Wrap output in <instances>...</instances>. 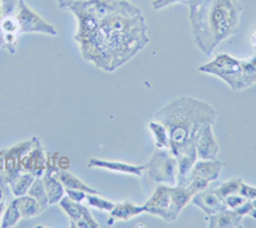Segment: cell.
<instances>
[{"instance_id": "6da1fadb", "label": "cell", "mask_w": 256, "mask_h": 228, "mask_svg": "<svg viewBox=\"0 0 256 228\" xmlns=\"http://www.w3.org/2000/svg\"><path fill=\"white\" fill-rule=\"evenodd\" d=\"M76 18L82 59L113 74L150 42L141 8L130 0H56Z\"/></svg>"}, {"instance_id": "7a4b0ae2", "label": "cell", "mask_w": 256, "mask_h": 228, "mask_svg": "<svg viewBox=\"0 0 256 228\" xmlns=\"http://www.w3.org/2000/svg\"><path fill=\"white\" fill-rule=\"evenodd\" d=\"M182 4L188 8L192 40L205 56L238 32L242 6L238 0H154L152 6L162 10Z\"/></svg>"}, {"instance_id": "3957f363", "label": "cell", "mask_w": 256, "mask_h": 228, "mask_svg": "<svg viewBox=\"0 0 256 228\" xmlns=\"http://www.w3.org/2000/svg\"><path fill=\"white\" fill-rule=\"evenodd\" d=\"M154 120L163 123L170 138V152L177 154L184 148L194 144L196 134L208 124L218 120V110L205 100L195 96L176 98L158 109Z\"/></svg>"}, {"instance_id": "277c9868", "label": "cell", "mask_w": 256, "mask_h": 228, "mask_svg": "<svg viewBox=\"0 0 256 228\" xmlns=\"http://www.w3.org/2000/svg\"><path fill=\"white\" fill-rule=\"evenodd\" d=\"M198 70L218 77L230 90L240 92L256 84V56L238 59L228 53H220L212 60L200 66Z\"/></svg>"}, {"instance_id": "5b68a950", "label": "cell", "mask_w": 256, "mask_h": 228, "mask_svg": "<svg viewBox=\"0 0 256 228\" xmlns=\"http://www.w3.org/2000/svg\"><path fill=\"white\" fill-rule=\"evenodd\" d=\"M144 166V174H146L148 181L154 186L177 184V159L170 150L155 149Z\"/></svg>"}, {"instance_id": "8992f818", "label": "cell", "mask_w": 256, "mask_h": 228, "mask_svg": "<svg viewBox=\"0 0 256 228\" xmlns=\"http://www.w3.org/2000/svg\"><path fill=\"white\" fill-rule=\"evenodd\" d=\"M16 17L20 22L22 35L24 34H44V35L50 36L58 35L56 26L41 17L34 9L30 8L26 0H18Z\"/></svg>"}, {"instance_id": "52a82bcc", "label": "cell", "mask_w": 256, "mask_h": 228, "mask_svg": "<svg viewBox=\"0 0 256 228\" xmlns=\"http://www.w3.org/2000/svg\"><path fill=\"white\" fill-rule=\"evenodd\" d=\"M146 213L159 216L166 222H176L178 216L174 214L172 204V186L169 184H158L154 191L144 204Z\"/></svg>"}, {"instance_id": "ba28073f", "label": "cell", "mask_w": 256, "mask_h": 228, "mask_svg": "<svg viewBox=\"0 0 256 228\" xmlns=\"http://www.w3.org/2000/svg\"><path fill=\"white\" fill-rule=\"evenodd\" d=\"M223 168L224 163L218 159H209V160L198 159L190 173L187 184H195L198 188H209L210 184L218 181Z\"/></svg>"}, {"instance_id": "9c48e42d", "label": "cell", "mask_w": 256, "mask_h": 228, "mask_svg": "<svg viewBox=\"0 0 256 228\" xmlns=\"http://www.w3.org/2000/svg\"><path fill=\"white\" fill-rule=\"evenodd\" d=\"M62 210L67 214L70 220V227L78 228H99L100 224L95 220L88 208L82 202L70 199L67 195L58 202Z\"/></svg>"}, {"instance_id": "30bf717a", "label": "cell", "mask_w": 256, "mask_h": 228, "mask_svg": "<svg viewBox=\"0 0 256 228\" xmlns=\"http://www.w3.org/2000/svg\"><path fill=\"white\" fill-rule=\"evenodd\" d=\"M36 138H31L28 140L20 141L14 144L13 146L4 149V177L8 184L13 177L20 173V162L24 155L31 150L35 144Z\"/></svg>"}, {"instance_id": "8fae6325", "label": "cell", "mask_w": 256, "mask_h": 228, "mask_svg": "<svg viewBox=\"0 0 256 228\" xmlns=\"http://www.w3.org/2000/svg\"><path fill=\"white\" fill-rule=\"evenodd\" d=\"M49 156L45 152L44 146L38 138H35V144L20 162V172H28L35 177H42L48 170Z\"/></svg>"}, {"instance_id": "7c38bea8", "label": "cell", "mask_w": 256, "mask_h": 228, "mask_svg": "<svg viewBox=\"0 0 256 228\" xmlns=\"http://www.w3.org/2000/svg\"><path fill=\"white\" fill-rule=\"evenodd\" d=\"M194 144H195L198 159L209 160V159L218 158L220 152V145L212 131V124H208L204 128H201L196 134Z\"/></svg>"}, {"instance_id": "4fadbf2b", "label": "cell", "mask_w": 256, "mask_h": 228, "mask_svg": "<svg viewBox=\"0 0 256 228\" xmlns=\"http://www.w3.org/2000/svg\"><path fill=\"white\" fill-rule=\"evenodd\" d=\"M22 35L20 26L16 14L2 16L0 18V48L8 53L14 54L17 52L18 38Z\"/></svg>"}, {"instance_id": "5bb4252c", "label": "cell", "mask_w": 256, "mask_h": 228, "mask_svg": "<svg viewBox=\"0 0 256 228\" xmlns=\"http://www.w3.org/2000/svg\"><path fill=\"white\" fill-rule=\"evenodd\" d=\"M88 168H100V170H106L109 172L122 173V174L134 176V177H141L144 176V164H132L126 163L120 160H105L99 158H90L88 162Z\"/></svg>"}, {"instance_id": "9a60e30c", "label": "cell", "mask_w": 256, "mask_h": 228, "mask_svg": "<svg viewBox=\"0 0 256 228\" xmlns=\"http://www.w3.org/2000/svg\"><path fill=\"white\" fill-rule=\"evenodd\" d=\"M191 202L198 209L204 212L206 216H212V214L218 213V212L227 208L224 199H222L220 196L216 194L214 188H212V184H210L209 188H205V190L198 191V194H195Z\"/></svg>"}, {"instance_id": "2e32d148", "label": "cell", "mask_w": 256, "mask_h": 228, "mask_svg": "<svg viewBox=\"0 0 256 228\" xmlns=\"http://www.w3.org/2000/svg\"><path fill=\"white\" fill-rule=\"evenodd\" d=\"M174 156L177 159V184L187 186L190 173L198 160L195 144L180 150L177 154H174Z\"/></svg>"}, {"instance_id": "e0dca14e", "label": "cell", "mask_w": 256, "mask_h": 228, "mask_svg": "<svg viewBox=\"0 0 256 228\" xmlns=\"http://www.w3.org/2000/svg\"><path fill=\"white\" fill-rule=\"evenodd\" d=\"M56 170H58L52 163H49L46 172L41 177V180L44 182L45 190H46L48 202H49V205L58 204L64 196H66V188H64L63 184L60 182V180L58 178Z\"/></svg>"}, {"instance_id": "ac0fdd59", "label": "cell", "mask_w": 256, "mask_h": 228, "mask_svg": "<svg viewBox=\"0 0 256 228\" xmlns=\"http://www.w3.org/2000/svg\"><path fill=\"white\" fill-rule=\"evenodd\" d=\"M244 218L234 209L226 208L212 216H208V223L210 228H238L242 227Z\"/></svg>"}, {"instance_id": "d6986e66", "label": "cell", "mask_w": 256, "mask_h": 228, "mask_svg": "<svg viewBox=\"0 0 256 228\" xmlns=\"http://www.w3.org/2000/svg\"><path fill=\"white\" fill-rule=\"evenodd\" d=\"M144 213H146L144 205H137L130 202H116L114 208L109 212L112 220H130Z\"/></svg>"}, {"instance_id": "ffe728a7", "label": "cell", "mask_w": 256, "mask_h": 228, "mask_svg": "<svg viewBox=\"0 0 256 228\" xmlns=\"http://www.w3.org/2000/svg\"><path fill=\"white\" fill-rule=\"evenodd\" d=\"M14 202L17 204L20 216L26 218V220L27 218H34V216H38V214H41L45 210L44 206L35 198H32L31 195H28V194L16 198Z\"/></svg>"}, {"instance_id": "44dd1931", "label": "cell", "mask_w": 256, "mask_h": 228, "mask_svg": "<svg viewBox=\"0 0 256 228\" xmlns=\"http://www.w3.org/2000/svg\"><path fill=\"white\" fill-rule=\"evenodd\" d=\"M56 176H58V178L60 180V182L66 188V190H78L84 191L86 194H99V191L96 188L88 186L86 182L82 181L81 178H78L76 174H73L70 170H56Z\"/></svg>"}, {"instance_id": "7402d4cb", "label": "cell", "mask_w": 256, "mask_h": 228, "mask_svg": "<svg viewBox=\"0 0 256 228\" xmlns=\"http://www.w3.org/2000/svg\"><path fill=\"white\" fill-rule=\"evenodd\" d=\"M35 176L31 174V173L20 172V174L13 177V178L8 182V188L14 198L26 195V194L28 192V188H31L32 182L35 181Z\"/></svg>"}, {"instance_id": "603a6c76", "label": "cell", "mask_w": 256, "mask_h": 228, "mask_svg": "<svg viewBox=\"0 0 256 228\" xmlns=\"http://www.w3.org/2000/svg\"><path fill=\"white\" fill-rule=\"evenodd\" d=\"M148 130H150L152 138H154L156 149H170V138H169V132L163 123L152 120V122H148Z\"/></svg>"}, {"instance_id": "cb8c5ba5", "label": "cell", "mask_w": 256, "mask_h": 228, "mask_svg": "<svg viewBox=\"0 0 256 228\" xmlns=\"http://www.w3.org/2000/svg\"><path fill=\"white\" fill-rule=\"evenodd\" d=\"M22 220V216H20V210H18L17 204L13 202H10V204L8 205L4 210L3 216H2V220H0V228H10L14 227L20 220Z\"/></svg>"}, {"instance_id": "d4e9b609", "label": "cell", "mask_w": 256, "mask_h": 228, "mask_svg": "<svg viewBox=\"0 0 256 228\" xmlns=\"http://www.w3.org/2000/svg\"><path fill=\"white\" fill-rule=\"evenodd\" d=\"M242 178H230L228 181L223 182L220 184L219 186H216L214 190L216 191L219 196H220L222 199H226L227 196L230 195H234V194H240V188H241V184H242Z\"/></svg>"}, {"instance_id": "484cf974", "label": "cell", "mask_w": 256, "mask_h": 228, "mask_svg": "<svg viewBox=\"0 0 256 228\" xmlns=\"http://www.w3.org/2000/svg\"><path fill=\"white\" fill-rule=\"evenodd\" d=\"M28 195H31L32 198H35L38 202H40L45 209L49 206V202H48V196H46V190H45L44 182L41 180V177H36L35 181L32 182L31 188H28Z\"/></svg>"}, {"instance_id": "4316f807", "label": "cell", "mask_w": 256, "mask_h": 228, "mask_svg": "<svg viewBox=\"0 0 256 228\" xmlns=\"http://www.w3.org/2000/svg\"><path fill=\"white\" fill-rule=\"evenodd\" d=\"M100 194H88L86 196V200L84 202H88V206L95 209H99L102 212H110L114 208L116 202H110V200H106L104 198H100Z\"/></svg>"}, {"instance_id": "83f0119b", "label": "cell", "mask_w": 256, "mask_h": 228, "mask_svg": "<svg viewBox=\"0 0 256 228\" xmlns=\"http://www.w3.org/2000/svg\"><path fill=\"white\" fill-rule=\"evenodd\" d=\"M246 198L242 196L241 194H234V195H230L224 199V202L227 205V208L230 209H237L240 208L244 202H246Z\"/></svg>"}, {"instance_id": "f1b7e54d", "label": "cell", "mask_w": 256, "mask_h": 228, "mask_svg": "<svg viewBox=\"0 0 256 228\" xmlns=\"http://www.w3.org/2000/svg\"><path fill=\"white\" fill-rule=\"evenodd\" d=\"M240 194L248 200L256 199V186H251V184L242 182L241 188H240Z\"/></svg>"}, {"instance_id": "f546056e", "label": "cell", "mask_w": 256, "mask_h": 228, "mask_svg": "<svg viewBox=\"0 0 256 228\" xmlns=\"http://www.w3.org/2000/svg\"><path fill=\"white\" fill-rule=\"evenodd\" d=\"M66 195L70 198V199L74 200L77 202H84L86 200V196L88 194L84 192V191H78V190H66Z\"/></svg>"}, {"instance_id": "4dcf8cb0", "label": "cell", "mask_w": 256, "mask_h": 228, "mask_svg": "<svg viewBox=\"0 0 256 228\" xmlns=\"http://www.w3.org/2000/svg\"><path fill=\"white\" fill-rule=\"evenodd\" d=\"M4 172V149H0V173Z\"/></svg>"}, {"instance_id": "1f68e13d", "label": "cell", "mask_w": 256, "mask_h": 228, "mask_svg": "<svg viewBox=\"0 0 256 228\" xmlns=\"http://www.w3.org/2000/svg\"><path fill=\"white\" fill-rule=\"evenodd\" d=\"M6 202H0V220H2V216H3V213L4 210H6Z\"/></svg>"}, {"instance_id": "d6a6232c", "label": "cell", "mask_w": 256, "mask_h": 228, "mask_svg": "<svg viewBox=\"0 0 256 228\" xmlns=\"http://www.w3.org/2000/svg\"><path fill=\"white\" fill-rule=\"evenodd\" d=\"M251 44H252L254 49L256 50V30H255V32H254L252 35H251Z\"/></svg>"}, {"instance_id": "836d02e7", "label": "cell", "mask_w": 256, "mask_h": 228, "mask_svg": "<svg viewBox=\"0 0 256 228\" xmlns=\"http://www.w3.org/2000/svg\"><path fill=\"white\" fill-rule=\"evenodd\" d=\"M3 16V9H2V4H0V18Z\"/></svg>"}]
</instances>
